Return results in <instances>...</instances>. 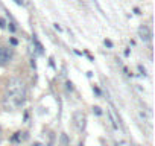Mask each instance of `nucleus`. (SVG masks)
I'll use <instances>...</instances> for the list:
<instances>
[{"mask_svg":"<svg viewBox=\"0 0 155 146\" xmlns=\"http://www.w3.org/2000/svg\"><path fill=\"white\" fill-rule=\"evenodd\" d=\"M0 27H5V20L3 18H0Z\"/></svg>","mask_w":155,"mask_h":146,"instance_id":"obj_11","label":"nucleus"},{"mask_svg":"<svg viewBox=\"0 0 155 146\" xmlns=\"http://www.w3.org/2000/svg\"><path fill=\"white\" fill-rule=\"evenodd\" d=\"M12 55H14V52L11 47H0V66L8 64L12 60Z\"/></svg>","mask_w":155,"mask_h":146,"instance_id":"obj_2","label":"nucleus"},{"mask_svg":"<svg viewBox=\"0 0 155 146\" xmlns=\"http://www.w3.org/2000/svg\"><path fill=\"white\" fill-rule=\"evenodd\" d=\"M93 111H94L96 116H100V114H102V110H100L99 107H94V108H93Z\"/></svg>","mask_w":155,"mask_h":146,"instance_id":"obj_6","label":"nucleus"},{"mask_svg":"<svg viewBox=\"0 0 155 146\" xmlns=\"http://www.w3.org/2000/svg\"><path fill=\"white\" fill-rule=\"evenodd\" d=\"M61 142H62V145H64V146L67 145V137H65V134H62V136H61Z\"/></svg>","mask_w":155,"mask_h":146,"instance_id":"obj_7","label":"nucleus"},{"mask_svg":"<svg viewBox=\"0 0 155 146\" xmlns=\"http://www.w3.org/2000/svg\"><path fill=\"white\" fill-rule=\"evenodd\" d=\"M93 90H94V91H96V93H97V95H100V90H99L97 87H93Z\"/></svg>","mask_w":155,"mask_h":146,"instance_id":"obj_13","label":"nucleus"},{"mask_svg":"<svg viewBox=\"0 0 155 146\" xmlns=\"http://www.w3.org/2000/svg\"><path fill=\"white\" fill-rule=\"evenodd\" d=\"M6 93H8L9 101L14 105H21L26 99V87L25 82L20 81L17 78L9 79L8 87H6Z\"/></svg>","mask_w":155,"mask_h":146,"instance_id":"obj_1","label":"nucleus"},{"mask_svg":"<svg viewBox=\"0 0 155 146\" xmlns=\"http://www.w3.org/2000/svg\"><path fill=\"white\" fill-rule=\"evenodd\" d=\"M34 146H41V145H40V143H35V145Z\"/></svg>","mask_w":155,"mask_h":146,"instance_id":"obj_15","label":"nucleus"},{"mask_svg":"<svg viewBox=\"0 0 155 146\" xmlns=\"http://www.w3.org/2000/svg\"><path fill=\"white\" fill-rule=\"evenodd\" d=\"M116 146H119V145H116Z\"/></svg>","mask_w":155,"mask_h":146,"instance_id":"obj_17","label":"nucleus"},{"mask_svg":"<svg viewBox=\"0 0 155 146\" xmlns=\"http://www.w3.org/2000/svg\"><path fill=\"white\" fill-rule=\"evenodd\" d=\"M0 134H2V128H0Z\"/></svg>","mask_w":155,"mask_h":146,"instance_id":"obj_16","label":"nucleus"},{"mask_svg":"<svg viewBox=\"0 0 155 146\" xmlns=\"http://www.w3.org/2000/svg\"><path fill=\"white\" fill-rule=\"evenodd\" d=\"M75 122H76L78 129H84V126H85V116L81 111H76L75 113Z\"/></svg>","mask_w":155,"mask_h":146,"instance_id":"obj_4","label":"nucleus"},{"mask_svg":"<svg viewBox=\"0 0 155 146\" xmlns=\"http://www.w3.org/2000/svg\"><path fill=\"white\" fill-rule=\"evenodd\" d=\"M67 90H70V91H71V90H73V84H71V82H67Z\"/></svg>","mask_w":155,"mask_h":146,"instance_id":"obj_9","label":"nucleus"},{"mask_svg":"<svg viewBox=\"0 0 155 146\" xmlns=\"http://www.w3.org/2000/svg\"><path fill=\"white\" fill-rule=\"evenodd\" d=\"M138 37H140L143 41H151L152 32H151V29H149L146 25H141L140 27H138Z\"/></svg>","mask_w":155,"mask_h":146,"instance_id":"obj_3","label":"nucleus"},{"mask_svg":"<svg viewBox=\"0 0 155 146\" xmlns=\"http://www.w3.org/2000/svg\"><path fill=\"white\" fill-rule=\"evenodd\" d=\"M138 70H140V72H141V73H143V75H145V69H143V67H141V66H138Z\"/></svg>","mask_w":155,"mask_h":146,"instance_id":"obj_14","label":"nucleus"},{"mask_svg":"<svg viewBox=\"0 0 155 146\" xmlns=\"http://www.w3.org/2000/svg\"><path fill=\"white\" fill-rule=\"evenodd\" d=\"M11 44H12V46H17V44H18V41L15 40V38H11Z\"/></svg>","mask_w":155,"mask_h":146,"instance_id":"obj_10","label":"nucleus"},{"mask_svg":"<svg viewBox=\"0 0 155 146\" xmlns=\"http://www.w3.org/2000/svg\"><path fill=\"white\" fill-rule=\"evenodd\" d=\"M103 43H105V46H106V47H112V43L110 41V40H105Z\"/></svg>","mask_w":155,"mask_h":146,"instance_id":"obj_8","label":"nucleus"},{"mask_svg":"<svg viewBox=\"0 0 155 146\" xmlns=\"http://www.w3.org/2000/svg\"><path fill=\"white\" fill-rule=\"evenodd\" d=\"M34 43H35V46H37V52H38V53H43V46H41V43H40L37 38H34Z\"/></svg>","mask_w":155,"mask_h":146,"instance_id":"obj_5","label":"nucleus"},{"mask_svg":"<svg viewBox=\"0 0 155 146\" xmlns=\"http://www.w3.org/2000/svg\"><path fill=\"white\" fill-rule=\"evenodd\" d=\"M9 29H11V32H14V31H15V26H14V25H9Z\"/></svg>","mask_w":155,"mask_h":146,"instance_id":"obj_12","label":"nucleus"}]
</instances>
